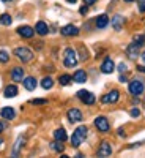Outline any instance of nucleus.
<instances>
[{
	"label": "nucleus",
	"instance_id": "f257e3e1",
	"mask_svg": "<svg viewBox=\"0 0 145 158\" xmlns=\"http://www.w3.org/2000/svg\"><path fill=\"white\" fill-rule=\"evenodd\" d=\"M85 138H87V128L85 127H79V128H76V131L71 136V144L74 147H79L85 141Z\"/></svg>",
	"mask_w": 145,
	"mask_h": 158
},
{
	"label": "nucleus",
	"instance_id": "f03ea898",
	"mask_svg": "<svg viewBox=\"0 0 145 158\" xmlns=\"http://www.w3.org/2000/svg\"><path fill=\"white\" fill-rule=\"evenodd\" d=\"M63 63H65V67H68V68H73V67H76V65H77V56H76L74 49L68 48L66 51H65Z\"/></svg>",
	"mask_w": 145,
	"mask_h": 158
},
{
	"label": "nucleus",
	"instance_id": "7ed1b4c3",
	"mask_svg": "<svg viewBox=\"0 0 145 158\" xmlns=\"http://www.w3.org/2000/svg\"><path fill=\"white\" fill-rule=\"evenodd\" d=\"M128 89H129V94H131V95H134V97H139L140 94H143L145 84H143L142 81H139V79H133V81L129 82Z\"/></svg>",
	"mask_w": 145,
	"mask_h": 158
},
{
	"label": "nucleus",
	"instance_id": "20e7f679",
	"mask_svg": "<svg viewBox=\"0 0 145 158\" xmlns=\"http://www.w3.org/2000/svg\"><path fill=\"white\" fill-rule=\"evenodd\" d=\"M14 56L19 60H22V62H30L33 59V52L30 49H27V48H16L14 49Z\"/></svg>",
	"mask_w": 145,
	"mask_h": 158
},
{
	"label": "nucleus",
	"instance_id": "39448f33",
	"mask_svg": "<svg viewBox=\"0 0 145 158\" xmlns=\"http://www.w3.org/2000/svg\"><path fill=\"white\" fill-rule=\"evenodd\" d=\"M95 127L101 131V133H107V131H109V122H107V118L103 117V115L96 117L95 118Z\"/></svg>",
	"mask_w": 145,
	"mask_h": 158
},
{
	"label": "nucleus",
	"instance_id": "423d86ee",
	"mask_svg": "<svg viewBox=\"0 0 145 158\" xmlns=\"http://www.w3.org/2000/svg\"><path fill=\"white\" fill-rule=\"evenodd\" d=\"M77 97L81 98L85 104H93L95 103V95L90 94V92H87V90H79L77 92Z\"/></svg>",
	"mask_w": 145,
	"mask_h": 158
},
{
	"label": "nucleus",
	"instance_id": "0eeeda50",
	"mask_svg": "<svg viewBox=\"0 0 145 158\" xmlns=\"http://www.w3.org/2000/svg\"><path fill=\"white\" fill-rule=\"evenodd\" d=\"M139 49H140V44L139 43H131L128 48H126V54H128V57L129 59H137V56H139Z\"/></svg>",
	"mask_w": 145,
	"mask_h": 158
},
{
	"label": "nucleus",
	"instance_id": "6e6552de",
	"mask_svg": "<svg viewBox=\"0 0 145 158\" xmlns=\"http://www.w3.org/2000/svg\"><path fill=\"white\" fill-rule=\"evenodd\" d=\"M118 98H120L118 90H112V92H109V94H106L101 98V103H104V104H106V103H117Z\"/></svg>",
	"mask_w": 145,
	"mask_h": 158
},
{
	"label": "nucleus",
	"instance_id": "1a4fd4ad",
	"mask_svg": "<svg viewBox=\"0 0 145 158\" xmlns=\"http://www.w3.org/2000/svg\"><path fill=\"white\" fill-rule=\"evenodd\" d=\"M18 33L24 38H32L35 35V29H32L30 25H21V27L18 29Z\"/></svg>",
	"mask_w": 145,
	"mask_h": 158
},
{
	"label": "nucleus",
	"instance_id": "9d476101",
	"mask_svg": "<svg viewBox=\"0 0 145 158\" xmlns=\"http://www.w3.org/2000/svg\"><path fill=\"white\" fill-rule=\"evenodd\" d=\"M112 153V147H111V144L109 142H101V146H99V150H98V156H111Z\"/></svg>",
	"mask_w": 145,
	"mask_h": 158
},
{
	"label": "nucleus",
	"instance_id": "9b49d317",
	"mask_svg": "<svg viewBox=\"0 0 145 158\" xmlns=\"http://www.w3.org/2000/svg\"><path fill=\"white\" fill-rule=\"evenodd\" d=\"M77 33H79V29L76 27V25H73V24L65 25V27L62 29V35H65V36H76Z\"/></svg>",
	"mask_w": 145,
	"mask_h": 158
},
{
	"label": "nucleus",
	"instance_id": "f8f14e48",
	"mask_svg": "<svg viewBox=\"0 0 145 158\" xmlns=\"http://www.w3.org/2000/svg\"><path fill=\"white\" fill-rule=\"evenodd\" d=\"M114 70H115V65H114V62H112L111 59H106V60L103 62V65H101V71H103L104 74H111Z\"/></svg>",
	"mask_w": 145,
	"mask_h": 158
},
{
	"label": "nucleus",
	"instance_id": "ddd939ff",
	"mask_svg": "<svg viewBox=\"0 0 145 158\" xmlns=\"http://www.w3.org/2000/svg\"><path fill=\"white\" fill-rule=\"evenodd\" d=\"M68 118H70V122H81L82 120V112L79 109H70L68 111Z\"/></svg>",
	"mask_w": 145,
	"mask_h": 158
},
{
	"label": "nucleus",
	"instance_id": "4468645a",
	"mask_svg": "<svg viewBox=\"0 0 145 158\" xmlns=\"http://www.w3.org/2000/svg\"><path fill=\"white\" fill-rule=\"evenodd\" d=\"M0 115H2L3 118H6V120H13L14 118V115H16V111L13 109V108H3L2 111H0Z\"/></svg>",
	"mask_w": 145,
	"mask_h": 158
},
{
	"label": "nucleus",
	"instance_id": "2eb2a0df",
	"mask_svg": "<svg viewBox=\"0 0 145 158\" xmlns=\"http://www.w3.org/2000/svg\"><path fill=\"white\" fill-rule=\"evenodd\" d=\"M35 32H36V33H39V35H47V32H49L47 24H46V22H43V21H38V22H36V25H35Z\"/></svg>",
	"mask_w": 145,
	"mask_h": 158
},
{
	"label": "nucleus",
	"instance_id": "dca6fc26",
	"mask_svg": "<svg viewBox=\"0 0 145 158\" xmlns=\"http://www.w3.org/2000/svg\"><path fill=\"white\" fill-rule=\"evenodd\" d=\"M73 79L76 82H79V84H84L85 81H87V73L84 71V70H77L74 74H73Z\"/></svg>",
	"mask_w": 145,
	"mask_h": 158
},
{
	"label": "nucleus",
	"instance_id": "f3484780",
	"mask_svg": "<svg viewBox=\"0 0 145 158\" xmlns=\"http://www.w3.org/2000/svg\"><path fill=\"white\" fill-rule=\"evenodd\" d=\"M11 79L13 81H22L24 79V70L22 68H19V67H16V68H13V71H11Z\"/></svg>",
	"mask_w": 145,
	"mask_h": 158
},
{
	"label": "nucleus",
	"instance_id": "a211bd4d",
	"mask_svg": "<svg viewBox=\"0 0 145 158\" xmlns=\"http://www.w3.org/2000/svg\"><path fill=\"white\" fill-rule=\"evenodd\" d=\"M22 82H24V87L27 89V90H35V87H36V79L32 77V76L22 79Z\"/></svg>",
	"mask_w": 145,
	"mask_h": 158
},
{
	"label": "nucleus",
	"instance_id": "6ab92c4d",
	"mask_svg": "<svg viewBox=\"0 0 145 158\" xmlns=\"http://www.w3.org/2000/svg\"><path fill=\"white\" fill-rule=\"evenodd\" d=\"M107 24H109V18L106 15H101V16L96 18V27L98 29H106Z\"/></svg>",
	"mask_w": 145,
	"mask_h": 158
},
{
	"label": "nucleus",
	"instance_id": "aec40b11",
	"mask_svg": "<svg viewBox=\"0 0 145 158\" xmlns=\"http://www.w3.org/2000/svg\"><path fill=\"white\" fill-rule=\"evenodd\" d=\"M18 92H19L18 87L11 84V85H6V87H5V92H3V94H5L6 98H13V97H16V95H18Z\"/></svg>",
	"mask_w": 145,
	"mask_h": 158
},
{
	"label": "nucleus",
	"instance_id": "412c9836",
	"mask_svg": "<svg viewBox=\"0 0 145 158\" xmlns=\"http://www.w3.org/2000/svg\"><path fill=\"white\" fill-rule=\"evenodd\" d=\"M54 138H55V141L65 142V141H66V138H68V135H66V131H65L63 128H58V130L54 131Z\"/></svg>",
	"mask_w": 145,
	"mask_h": 158
},
{
	"label": "nucleus",
	"instance_id": "4be33fe9",
	"mask_svg": "<svg viewBox=\"0 0 145 158\" xmlns=\"http://www.w3.org/2000/svg\"><path fill=\"white\" fill-rule=\"evenodd\" d=\"M123 22H125V19H123L122 16H115V18L112 19V27H114L115 30H120V29L123 27Z\"/></svg>",
	"mask_w": 145,
	"mask_h": 158
},
{
	"label": "nucleus",
	"instance_id": "5701e85b",
	"mask_svg": "<svg viewBox=\"0 0 145 158\" xmlns=\"http://www.w3.org/2000/svg\"><path fill=\"white\" fill-rule=\"evenodd\" d=\"M58 81H60L62 85H68V84L71 82V76H70V74H62V76L58 77Z\"/></svg>",
	"mask_w": 145,
	"mask_h": 158
},
{
	"label": "nucleus",
	"instance_id": "b1692460",
	"mask_svg": "<svg viewBox=\"0 0 145 158\" xmlns=\"http://www.w3.org/2000/svg\"><path fill=\"white\" fill-rule=\"evenodd\" d=\"M52 85H54V81H52L50 77H44L43 81H41V87L43 89H50Z\"/></svg>",
	"mask_w": 145,
	"mask_h": 158
},
{
	"label": "nucleus",
	"instance_id": "393cba45",
	"mask_svg": "<svg viewBox=\"0 0 145 158\" xmlns=\"http://www.w3.org/2000/svg\"><path fill=\"white\" fill-rule=\"evenodd\" d=\"M11 16L10 15H2V16H0V24H2V25H10L11 24Z\"/></svg>",
	"mask_w": 145,
	"mask_h": 158
},
{
	"label": "nucleus",
	"instance_id": "a878e982",
	"mask_svg": "<svg viewBox=\"0 0 145 158\" xmlns=\"http://www.w3.org/2000/svg\"><path fill=\"white\" fill-rule=\"evenodd\" d=\"M50 147L54 149L55 152H63V149H65V146L62 144V141H57V142H54V144H52Z\"/></svg>",
	"mask_w": 145,
	"mask_h": 158
},
{
	"label": "nucleus",
	"instance_id": "bb28decb",
	"mask_svg": "<svg viewBox=\"0 0 145 158\" xmlns=\"http://www.w3.org/2000/svg\"><path fill=\"white\" fill-rule=\"evenodd\" d=\"M22 141H24L22 136L16 141V146H14V149H13V155H18V153H19V149H21V146H22Z\"/></svg>",
	"mask_w": 145,
	"mask_h": 158
},
{
	"label": "nucleus",
	"instance_id": "cd10ccee",
	"mask_svg": "<svg viewBox=\"0 0 145 158\" xmlns=\"http://www.w3.org/2000/svg\"><path fill=\"white\" fill-rule=\"evenodd\" d=\"M8 60H10L8 52H6V51H0V62H2V63H6Z\"/></svg>",
	"mask_w": 145,
	"mask_h": 158
},
{
	"label": "nucleus",
	"instance_id": "c85d7f7f",
	"mask_svg": "<svg viewBox=\"0 0 145 158\" xmlns=\"http://www.w3.org/2000/svg\"><path fill=\"white\" fill-rule=\"evenodd\" d=\"M139 11L145 13V0H139Z\"/></svg>",
	"mask_w": 145,
	"mask_h": 158
},
{
	"label": "nucleus",
	"instance_id": "c756f323",
	"mask_svg": "<svg viewBox=\"0 0 145 158\" xmlns=\"http://www.w3.org/2000/svg\"><path fill=\"white\" fill-rule=\"evenodd\" d=\"M46 103H47L46 100H33L32 101V104H46Z\"/></svg>",
	"mask_w": 145,
	"mask_h": 158
},
{
	"label": "nucleus",
	"instance_id": "7c9ffc66",
	"mask_svg": "<svg viewBox=\"0 0 145 158\" xmlns=\"http://www.w3.org/2000/svg\"><path fill=\"white\" fill-rule=\"evenodd\" d=\"M139 114H140V112H139V109H136V108L131 111V115H133V117H139Z\"/></svg>",
	"mask_w": 145,
	"mask_h": 158
},
{
	"label": "nucleus",
	"instance_id": "2f4dec72",
	"mask_svg": "<svg viewBox=\"0 0 145 158\" xmlns=\"http://www.w3.org/2000/svg\"><path fill=\"white\" fill-rule=\"evenodd\" d=\"M95 2H96V0H84V3H85L87 6H88V5H93Z\"/></svg>",
	"mask_w": 145,
	"mask_h": 158
},
{
	"label": "nucleus",
	"instance_id": "473e14b6",
	"mask_svg": "<svg viewBox=\"0 0 145 158\" xmlns=\"http://www.w3.org/2000/svg\"><path fill=\"white\" fill-rule=\"evenodd\" d=\"M118 70H120V71H125V70H126L125 63H120V65H118Z\"/></svg>",
	"mask_w": 145,
	"mask_h": 158
},
{
	"label": "nucleus",
	"instance_id": "72a5a7b5",
	"mask_svg": "<svg viewBox=\"0 0 145 158\" xmlns=\"http://www.w3.org/2000/svg\"><path fill=\"white\" fill-rule=\"evenodd\" d=\"M81 13H82V15H85V13H87V6H84V8H81Z\"/></svg>",
	"mask_w": 145,
	"mask_h": 158
},
{
	"label": "nucleus",
	"instance_id": "f704fd0d",
	"mask_svg": "<svg viewBox=\"0 0 145 158\" xmlns=\"http://www.w3.org/2000/svg\"><path fill=\"white\" fill-rule=\"evenodd\" d=\"M137 70L142 71V73H145V67H137Z\"/></svg>",
	"mask_w": 145,
	"mask_h": 158
},
{
	"label": "nucleus",
	"instance_id": "c9c22d12",
	"mask_svg": "<svg viewBox=\"0 0 145 158\" xmlns=\"http://www.w3.org/2000/svg\"><path fill=\"white\" fill-rule=\"evenodd\" d=\"M2 131H3V123L0 122V133H2Z\"/></svg>",
	"mask_w": 145,
	"mask_h": 158
},
{
	"label": "nucleus",
	"instance_id": "e433bc0d",
	"mask_svg": "<svg viewBox=\"0 0 145 158\" xmlns=\"http://www.w3.org/2000/svg\"><path fill=\"white\" fill-rule=\"evenodd\" d=\"M140 57H142V60H143V63H145V51H143V54H142Z\"/></svg>",
	"mask_w": 145,
	"mask_h": 158
},
{
	"label": "nucleus",
	"instance_id": "4c0bfd02",
	"mask_svg": "<svg viewBox=\"0 0 145 158\" xmlns=\"http://www.w3.org/2000/svg\"><path fill=\"white\" fill-rule=\"evenodd\" d=\"M66 2H70V3H76L77 0H66Z\"/></svg>",
	"mask_w": 145,
	"mask_h": 158
},
{
	"label": "nucleus",
	"instance_id": "58836bf2",
	"mask_svg": "<svg viewBox=\"0 0 145 158\" xmlns=\"http://www.w3.org/2000/svg\"><path fill=\"white\" fill-rule=\"evenodd\" d=\"M125 2H134V0H125Z\"/></svg>",
	"mask_w": 145,
	"mask_h": 158
},
{
	"label": "nucleus",
	"instance_id": "ea45409f",
	"mask_svg": "<svg viewBox=\"0 0 145 158\" xmlns=\"http://www.w3.org/2000/svg\"><path fill=\"white\" fill-rule=\"evenodd\" d=\"M3 2H10V0H3Z\"/></svg>",
	"mask_w": 145,
	"mask_h": 158
}]
</instances>
